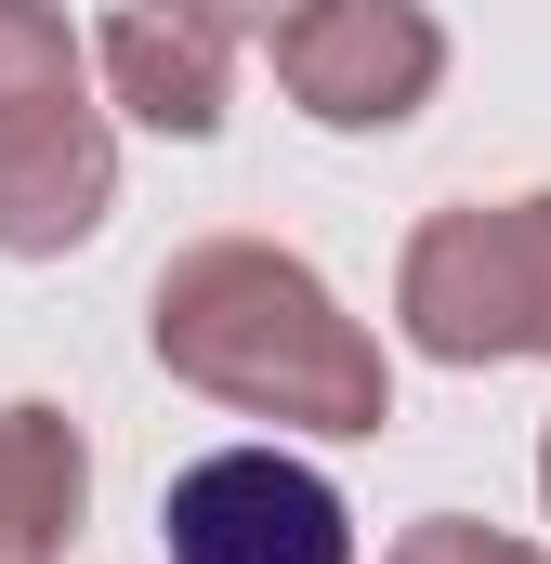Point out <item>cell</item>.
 Here are the masks:
<instances>
[{"mask_svg":"<svg viewBox=\"0 0 551 564\" xmlns=\"http://www.w3.org/2000/svg\"><path fill=\"white\" fill-rule=\"evenodd\" d=\"M144 355L184 394L276 421V433L368 446L395 421V368H381L368 315H342V289L276 237H184L144 289Z\"/></svg>","mask_w":551,"mask_h":564,"instance_id":"6da1fadb","label":"cell"},{"mask_svg":"<svg viewBox=\"0 0 551 564\" xmlns=\"http://www.w3.org/2000/svg\"><path fill=\"white\" fill-rule=\"evenodd\" d=\"M395 328L433 368H551V184L420 210L395 250Z\"/></svg>","mask_w":551,"mask_h":564,"instance_id":"7a4b0ae2","label":"cell"},{"mask_svg":"<svg viewBox=\"0 0 551 564\" xmlns=\"http://www.w3.org/2000/svg\"><path fill=\"white\" fill-rule=\"evenodd\" d=\"M171 564H355V499L289 446H210L158 486Z\"/></svg>","mask_w":551,"mask_h":564,"instance_id":"3957f363","label":"cell"},{"mask_svg":"<svg viewBox=\"0 0 551 564\" xmlns=\"http://www.w3.org/2000/svg\"><path fill=\"white\" fill-rule=\"evenodd\" d=\"M276 93L315 132H408L446 93V26L433 0H315L302 26H276Z\"/></svg>","mask_w":551,"mask_h":564,"instance_id":"277c9868","label":"cell"},{"mask_svg":"<svg viewBox=\"0 0 551 564\" xmlns=\"http://www.w3.org/2000/svg\"><path fill=\"white\" fill-rule=\"evenodd\" d=\"M119 210V132L106 106H0V263H66Z\"/></svg>","mask_w":551,"mask_h":564,"instance_id":"5b68a950","label":"cell"},{"mask_svg":"<svg viewBox=\"0 0 551 564\" xmlns=\"http://www.w3.org/2000/svg\"><path fill=\"white\" fill-rule=\"evenodd\" d=\"M93 79L132 132H171V144H210L224 106H237V40L184 0H119L93 26Z\"/></svg>","mask_w":551,"mask_h":564,"instance_id":"8992f818","label":"cell"},{"mask_svg":"<svg viewBox=\"0 0 551 564\" xmlns=\"http://www.w3.org/2000/svg\"><path fill=\"white\" fill-rule=\"evenodd\" d=\"M93 525V446L53 394H13L0 408V564H53Z\"/></svg>","mask_w":551,"mask_h":564,"instance_id":"52a82bcc","label":"cell"},{"mask_svg":"<svg viewBox=\"0 0 551 564\" xmlns=\"http://www.w3.org/2000/svg\"><path fill=\"white\" fill-rule=\"evenodd\" d=\"M79 26L53 13V0H0V106H53V93H79Z\"/></svg>","mask_w":551,"mask_h":564,"instance_id":"ba28073f","label":"cell"},{"mask_svg":"<svg viewBox=\"0 0 551 564\" xmlns=\"http://www.w3.org/2000/svg\"><path fill=\"white\" fill-rule=\"evenodd\" d=\"M381 564H551V552H539V539H512V525H486V512H420Z\"/></svg>","mask_w":551,"mask_h":564,"instance_id":"9c48e42d","label":"cell"},{"mask_svg":"<svg viewBox=\"0 0 551 564\" xmlns=\"http://www.w3.org/2000/svg\"><path fill=\"white\" fill-rule=\"evenodd\" d=\"M184 13H210L224 40H276V26H302L315 0H184Z\"/></svg>","mask_w":551,"mask_h":564,"instance_id":"30bf717a","label":"cell"},{"mask_svg":"<svg viewBox=\"0 0 551 564\" xmlns=\"http://www.w3.org/2000/svg\"><path fill=\"white\" fill-rule=\"evenodd\" d=\"M539 512H551V433H539Z\"/></svg>","mask_w":551,"mask_h":564,"instance_id":"8fae6325","label":"cell"}]
</instances>
